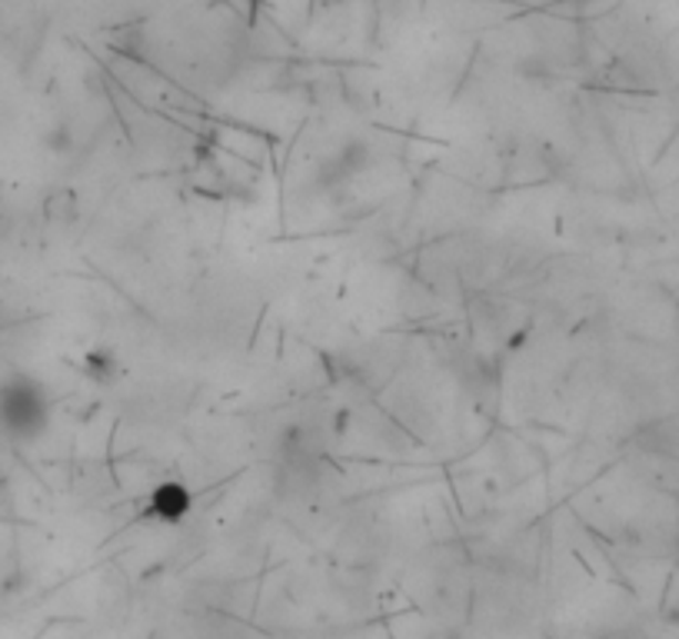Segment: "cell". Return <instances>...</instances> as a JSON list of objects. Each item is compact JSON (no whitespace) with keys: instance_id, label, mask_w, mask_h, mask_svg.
Here are the masks:
<instances>
[{"instance_id":"obj_2","label":"cell","mask_w":679,"mask_h":639,"mask_svg":"<svg viewBox=\"0 0 679 639\" xmlns=\"http://www.w3.org/2000/svg\"><path fill=\"white\" fill-rule=\"evenodd\" d=\"M187 506H191V499L177 483H167L151 496V513H157L161 519H177L187 513Z\"/></svg>"},{"instance_id":"obj_1","label":"cell","mask_w":679,"mask_h":639,"mask_svg":"<svg viewBox=\"0 0 679 639\" xmlns=\"http://www.w3.org/2000/svg\"><path fill=\"white\" fill-rule=\"evenodd\" d=\"M0 426L18 440H31L48 426V400L38 383L18 380L0 390Z\"/></svg>"}]
</instances>
